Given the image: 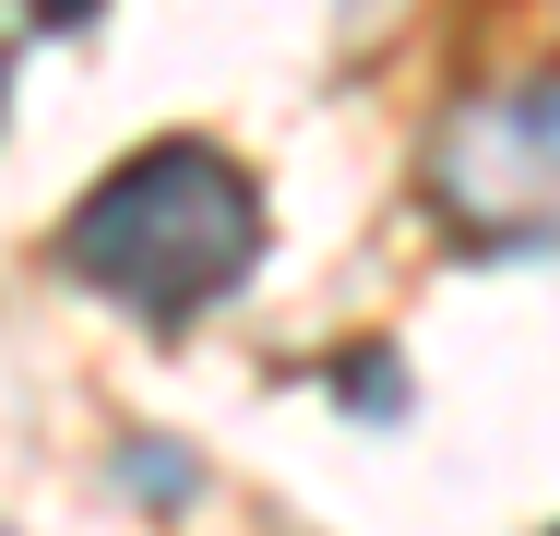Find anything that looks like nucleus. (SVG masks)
Wrapping results in <instances>:
<instances>
[{
    "label": "nucleus",
    "instance_id": "obj_1",
    "mask_svg": "<svg viewBox=\"0 0 560 536\" xmlns=\"http://www.w3.org/2000/svg\"><path fill=\"white\" fill-rule=\"evenodd\" d=\"M262 250H275L262 179H250L226 143H203V131L131 143L108 179L60 214V238H48V263H60L84 299L155 322V334H191L203 311H226V299L262 275Z\"/></svg>",
    "mask_w": 560,
    "mask_h": 536
},
{
    "label": "nucleus",
    "instance_id": "obj_2",
    "mask_svg": "<svg viewBox=\"0 0 560 536\" xmlns=\"http://www.w3.org/2000/svg\"><path fill=\"white\" fill-rule=\"evenodd\" d=\"M418 203L477 263H560V72L465 84L418 143Z\"/></svg>",
    "mask_w": 560,
    "mask_h": 536
},
{
    "label": "nucleus",
    "instance_id": "obj_3",
    "mask_svg": "<svg viewBox=\"0 0 560 536\" xmlns=\"http://www.w3.org/2000/svg\"><path fill=\"white\" fill-rule=\"evenodd\" d=\"M335 406H358V418H406V370H394V346H346V358H335Z\"/></svg>",
    "mask_w": 560,
    "mask_h": 536
},
{
    "label": "nucleus",
    "instance_id": "obj_4",
    "mask_svg": "<svg viewBox=\"0 0 560 536\" xmlns=\"http://www.w3.org/2000/svg\"><path fill=\"white\" fill-rule=\"evenodd\" d=\"M119 477H131L143 501H191V489H203V477L179 465V441H131V465H119Z\"/></svg>",
    "mask_w": 560,
    "mask_h": 536
},
{
    "label": "nucleus",
    "instance_id": "obj_5",
    "mask_svg": "<svg viewBox=\"0 0 560 536\" xmlns=\"http://www.w3.org/2000/svg\"><path fill=\"white\" fill-rule=\"evenodd\" d=\"M96 12H108V0H24V24H48V36H84Z\"/></svg>",
    "mask_w": 560,
    "mask_h": 536
},
{
    "label": "nucleus",
    "instance_id": "obj_6",
    "mask_svg": "<svg viewBox=\"0 0 560 536\" xmlns=\"http://www.w3.org/2000/svg\"><path fill=\"white\" fill-rule=\"evenodd\" d=\"M549 536H560V525H549Z\"/></svg>",
    "mask_w": 560,
    "mask_h": 536
}]
</instances>
